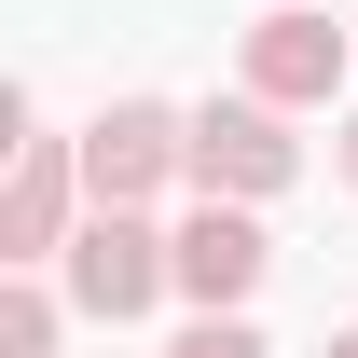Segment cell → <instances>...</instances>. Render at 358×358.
Wrapping results in <instances>:
<instances>
[{"instance_id": "9", "label": "cell", "mask_w": 358, "mask_h": 358, "mask_svg": "<svg viewBox=\"0 0 358 358\" xmlns=\"http://www.w3.org/2000/svg\"><path fill=\"white\" fill-rule=\"evenodd\" d=\"M331 179H345V193H358V110H345V124H331Z\"/></svg>"}, {"instance_id": "4", "label": "cell", "mask_w": 358, "mask_h": 358, "mask_svg": "<svg viewBox=\"0 0 358 358\" xmlns=\"http://www.w3.org/2000/svg\"><path fill=\"white\" fill-rule=\"evenodd\" d=\"M234 83L275 96V110H331V96L358 83V28H345V14H317V0H275L262 28L234 42Z\"/></svg>"}, {"instance_id": "12", "label": "cell", "mask_w": 358, "mask_h": 358, "mask_svg": "<svg viewBox=\"0 0 358 358\" xmlns=\"http://www.w3.org/2000/svg\"><path fill=\"white\" fill-rule=\"evenodd\" d=\"M262 14H275V0H262Z\"/></svg>"}, {"instance_id": "10", "label": "cell", "mask_w": 358, "mask_h": 358, "mask_svg": "<svg viewBox=\"0 0 358 358\" xmlns=\"http://www.w3.org/2000/svg\"><path fill=\"white\" fill-rule=\"evenodd\" d=\"M331 358H358V317H345V331H331Z\"/></svg>"}, {"instance_id": "6", "label": "cell", "mask_w": 358, "mask_h": 358, "mask_svg": "<svg viewBox=\"0 0 358 358\" xmlns=\"http://www.w3.org/2000/svg\"><path fill=\"white\" fill-rule=\"evenodd\" d=\"M166 234H179V303H193V317H248V289L275 275L262 207H221V193H193Z\"/></svg>"}, {"instance_id": "7", "label": "cell", "mask_w": 358, "mask_h": 358, "mask_svg": "<svg viewBox=\"0 0 358 358\" xmlns=\"http://www.w3.org/2000/svg\"><path fill=\"white\" fill-rule=\"evenodd\" d=\"M69 345V289L55 275H0V358H55Z\"/></svg>"}, {"instance_id": "1", "label": "cell", "mask_w": 358, "mask_h": 358, "mask_svg": "<svg viewBox=\"0 0 358 358\" xmlns=\"http://www.w3.org/2000/svg\"><path fill=\"white\" fill-rule=\"evenodd\" d=\"M55 289H69V317H96V331H138L152 303H179V234L152 221V207H83Z\"/></svg>"}, {"instance_id": "11", "label": "cell", "mask_w": 358, "mask_h": 358, "mask_svg": "<svg viewBox=\"0 0 358 358\" xmlns=\"http://www.w3.org/2000/svg\"><path fill=\"white\" fill-rule=\"evenodd\" d=\"M345 28H358V14H345Z\"/></svg>"}, {"instance_id": "5", "label": "cell", "mask_w": 358, "mask_h": 358, "mask_svg": "<svg viewBox=\"0 0 358 358\" xmlns=\"http://www.w3.org/2000/svg\"><path fill=\"white\" fill-rule=\"evenodd\" d=\"M83 138H14V179H0V275H55L69 234H83Z\"/></svg>"}, {"instance_id": "3", "label": "cell", "mask_w": 358, "mask_h": 358, "mask_svg": "<svg viewBox=\"0 0 358 358\" xmlns=\"http://www.w3.org/2000/svg\"><path fill=\"white\" fill-rule=\"evenodd\" d=\"M303 179V138H289V110L275 96H193V193H221V207H275Z\"/></svg>"}, {"instance_id": "8", "label": "cell", "mask_w": 358, "mask_h": 358, "mask_svg": "<svg viewBox=\"0 0 358 358\" xmlns=\"http://www.w3.org/2000/svg\"><path fill=\"white\" fill-rule=\"evenodd\" d=\"M166 358H275V345H262V317H193Z\"/></svg>"}, {"instance_id": "2", "label": "cell", "mask_w": 358, "mask_h": 358, "mask_svg": "<svg viewBox=\"0 0 358 358\" xmlns=\"http://www.w3.org/2000/svg\"><path fill=\"white\" fill-rule=\"evenodd\" d=\"M83 193L96 207H166V193H193V110H179V96H110L83 124Z\"/></svg>"}]
</instances>
